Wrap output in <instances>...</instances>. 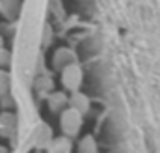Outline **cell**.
<instances>
[{
	"label": "cell",
	"instance_id": "3957f363",
	"mask_svg": "<svg viewBox=\"0 0 160 153\" xmlns=\"http://www.w3.org/2000/svg\"><path fill=\"white\" fill-rule=\"evenodd\" d=\"M82 80H84V73H82V67L78 64L71 62L65 67H62V84H63L65 90H69V92L80 90Z\"/></svg>",
	"mask_w": 160,
	"mask_h": 153
},
{
	"label": "cell",
	"instance_id": "7a4b0ae2",
	"mask_svg": "<svg viewBox=\"0 0 160 153\" xmlns=\"http://www.w3.org/2000/svg\"><path fill=\"white\" fill-rule=\"evenodd\" d=\"M82 123H84V114L78 108L69 105L67 108L62 110V114H60V129H62V133L65 136L75 138L80 133V129H82Z\"/></svg>",
	"mask_w": 160,
	"mask_h": 153
},
{
	"label": "cell",
	"instance_id": "ba28073f",
	"mask_svg": "<svg viewBox=\"0 0 160 153\" xmlns=\"http://www.w3.org/2000/svg\"><path fill=\"white\" fill-rule=\"evenodd\" d=\"M11 84H13V75L0 69V95H6L8 92H11Z\"/></svg>",
	"mask_w": 160,
	"mask_h": 153
},
{
	"label": "cell",
	"instance_id": "7c38bea8",
	"mask_svg": "<svg viewBox=\"0 0 160 153\" xmlns=\"http://www.w3.org/2000/svg\"><path fill=\"white\" fill-rule=\"evenodd\" d=\"M2 47H4V39L0 38V49H2Z\"/></svg>",
	"mask_w": 160,
	"mask_h": 153
},
{
	"label": "cell",
	"instance_id": "6da1fadb",
	"mask_svg": "<svg viewBox=\"0 0 160 153\" xmlns=\"http://www.w3.org/2000/svg\"><path fill=\"white\" fill-rule=\"evenodd\" d=\"M45 9H47V0H24L21 8V19L11 64H13V76L22 80L26 86L32 82L38 52L41 49Z\"/></svg>",
	"mask_w": 160,
	"mask_h": 153
},
{
	"label": "cell",
	"instance_id": "8992f818",
	"mask_svg": "<svg viewBox=\"0 0 160 153\" xmlns=\"http://www.w3.org/2000/svg\"><path fill=\"white\" fill-rule=\"evenodd\" d=\"M71 138L69 136H62V138H54L47 148L50 150V151H71L73 150V146H71V142H69Z\"/></svg>",
	"mask_w": 160,
	"mask_h": 153
},
{
	"label": "cell",
	"instance_id": "52a82bcc",
	"mask_svg": "<svg viewBox=\"0 0 160 153\" xmlns=\"http://www.w3.org/2000/svg\"><path fill=\"white\" fill-rule=\"evenodd\" d=\"M21 4H19V0H4V4H2V13L6 15V17H13L15 13H21Z\"/></svg>",
	"mask_w": 160,
	"mask_h": 153
},
{
	"label": "cell",
	"instance_id": "5b68a950",
	"mask_svg": "<svg viewBox=\"0 0 160 153\" xmlns=\"http://www.w3.org/2000/svg\"><path fill=\"white\" fill-rule=\"evenodd\" d=\"M71 93H73V95L69 97V105L75 107V108H78L82 114H86V112L89 110V99H88V95H84L80 90L71 92Z\"/></svg>",
	"mask_w": 160,
	"mask_h": 153
},
{
	"label": "cell",
	"instance_id": "30bf717a",
	"mask_svg": "<svg viewBox=\"0 0 160 153\" xmlns=\"http://www.w3.org/2000/svg\"><path fill=\"white\" fill-rule=\"evenodd\" d=\"M80 151H95L97 150V144H95V138L93 136H84L78 144Z\"/></svg>",
	"mask_w": 160,
	"mask_h": 153
},
{
	"label": "cell",
	"instance_id": "4fadbf2b",
	"mask_svg": "<svg viewBox=\"0 0 160 153\" xmlns=\"http://www.w3.org/2000/svg\"><path fill=\"white\" fill-rule=\"evenodd\" d=\"M2 4H4V0H0V13H2Z\"/></svg>",
	"mask_w": 160,
	"mask_h": 153
},
{
	"label": "cell",
	"instance_id": "277c9868",
	"mask_svg": "<svg viewBox=\"0 0 160 153\" xmlns=\"http://www.w3.org/2000/svg\"><path fill=\"white\" fill-rule=\"evenodd\" d=\"M15 129H19V121H17L15 114H11V112H2V114H0V133H2V135H9V133L15 131Z\"/></svg>",
	"mask_w": 160,
	"mask_h": 153
},
{
	"label": "cell",
	"instance_id": "9c48e42d",
	"mask_svg": "<svg viewBox=\"0 0 160 153\" xmlns=\"http://www.w3.org/2000/svg\"><path fill=\"white\" fill-rule=\"evenodd\" d=\"M65 103H67V99H65L63 93H54V95H50V99H48V105H50L52 110L65 108Z\"/></svg>",
	"mask_w": 160,
	"mask_h": 153
},
{
	"label": "cell",
	"instance_id": "8fae6325",
	"mask_svg": "<svg viewBox=\"0 0 160 153\" xmlns=\"http://www.w3.org/2000/svg\"><path fill=\"white\" fill-rule=\"evenodd\" d=\"M9 62H13V56H11V54H9V52L2 47V49H0V66L9 64Z\"/></svg>",
	"mask_w": 160,
	"mask_h": 153
}]
</instances>
